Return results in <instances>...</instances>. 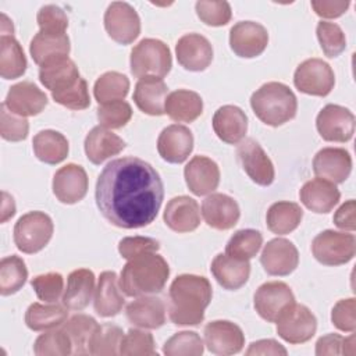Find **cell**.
<instances>
[{
  "label": "cell",
  "mask_w": 356,
  "mask_h": 356,
  "mask_svg": "<svg viewBox=\"0 0 356 356\" xmlns=\"http://www.w3.org/2000/svg\"><path fill=\"white\" fill-rule=\"evenodd\" d=\"M96 206L113 225L124 229L143 228L154 221L164 199L160 174L145 160L121 157L99 174Z\"/></svg>",
  "instance_id": "1"
},
{
  "label": "cell",
  "mask_w": 356,
  "mask_h": 356,
  "mask_svg": "<svg viewBox=\"0 0 356 356\" xmlns=\"http://www.w3.org/2000/svg\"><path fill=\"white\" fill-rule=\"evenodd\" d=\"M213 288L203 275L181 274L174 278L168 289V316L175 325H197L204 320V310L210 305Z\"/></svg>",
  "instance_id": "2"
},
{
  "label": "cell",
  "mask_w": 356,
  "mask_h": 356,
  "mask_svg": "<svg viewBox=\"0 0 356 356\" xmlns=\"http://www.w3.org/2000/svg\"><path fill=\"white\" fill-rule=\"evenodd\" d=\"M168 277V263L154 252L129 259L122 267L118 282L127 296L139 298L161 292Z\"/></svg>",
  "instance_id": "3"
},
{
  "label": "cell",
  "mask_w": 356,
  "mask_h": 356,
  "mask_svg": "<svg viewBox=\"0 0 356 356\" xmlns=\"http://www.w3.org/2000/svg\"><path fill=\"white\" fill-rule=\"evenodd\" d=\"M250 107L263 124L280 127L296 115L298 100L289 86L273 81L263 83L253 92L250 96Z\"/></svg>",
  "instance_id": "4"
},
{
  "label": "cell",
  "mask_w": 356,
  "mask_h": 356,
  "mask_svg": "<svg viewBox=\"0 0 356 356\" xmlns=\"http://www.w3.org/2000/svg\"><path fill=\"white\" fill-rule=\"evenodd\" d=\"M171 65V51L160 39H142L131 50L129 67L131 74L135 78L140 79L143 76H157L163 79L170 72Z\"/></svg>",
  "instance_id": "5"
},
{
  "label": "cell",
  "mask_w": 356,
  "mask_h": 356,
  "mask_svg": "<svg viewBox=\"0 0 356 356\" xmlns=\"http://www.w3.org/2000/svg\"><path fill=\"white\" fill-rule=\"evenodd\" d=\"M53 231L54 225L49 214L38 210L28 211L14 225V243L22 253L33 254L50 242Z\"/></svg>",
  "instance_id": "6"
},
{
  "label": "cell",
  "mask_w": 356,
  "mask_h": 356,
  "mask_svg": "<svg viewBox=\"0 0 356 356\" xmlns=\"http://www.w3.org/2000/svg\"><path fill=\"white\" fill-rule=\"evenodd\" d=\"M312 253L324 266L346 264L355 257L356 238L353 234L325 229L314 236Z\"/></svg>",
  "instance_id": "7"
},
{
  "label": "cell",
  "mask_w": 356,
  "mask_h": 356,
  "mask_svg": "<svg viewBox=\"0 0 356 356\" xmlns=\"http://www.w3.org/2000/svg\"><path fill=\"white\" fill-rule=\"evenodd\" d=\"M277 334L288 343L298 345L310 341L317 330V318L312 310L300 303H291L286 306L278 318Z\"/></svg>",
  "instance_id": "8"
},
{
  "label": "cell",
  "mask_w": 356,
  "mask_h": 356,
  "mask_svg": "<svg viewBox=\"0 0 356 356\" xmlns=\"http://www.w3.org/2000/svg\"><path fill=\"white\" fill-rule=\"evenodd\" d=\"M293 85L302 93L324 97L334 89L335 75L328 63L313 57L305 60L296 67Z\"/></svg>",
  "instance_id": "9"
},
{
  "label": "cell",
  "mask_w": 356,
  "mask_h": 356,
  "mask_svg": "<svg viewBox=\"0 0 356 356\" xmlns=\"http://www.w3.org/2000/svg\"><path fill=\"white\" fill-rule=\"evenodd\" d=\"M103 21L107 35L120 44H131L140 33V18L136 10L125 1H113Z\"/></svg>",
  "instance_id": "10"
},
{
  "label": "cell",
  "mask_w": 356,
  "mask_h": 356,
  "mask_svg": "<svg viewBox=\"0 0 356 356\" xmlns=\"http://www.w3.org/2000/svg\"><path fill=\"white\" fill-rule=\"evenodd\" d=\"M355 115L346 107L338 104L324 106L316 117V128L327 142L345 143L355 134Z\"/></svg>",
  "instance_id": "11"
},
{
  "label": "cell",
  "mask_w": 356,
  "mask_h": 356,
  "mask_svg": "<svg viewBox=\"0 0 356 356\" xmlns=\"http://www.w3.org/2000/svg\"><path fill=\"white\" fill-rule=\"evenodd\" d=\"M238 160L248 177L260 186H268L275 178L274 164L263 147L252 138L243 139L236 149Z\"/></svg>",
  "instance_id": "12"
},
{
  "label": "cell",
  "mask_w": 356,
  "mask_h": 356,
  "mask_svg": "<svg viewBox=\"0 0 356 356\" xmlns=\"http://www.w3.org/2000/svg\"><path fill=\"white\" fill-rule=\"evenodd\" d=\"M268 44L267 29L254 21H239L229 29V47L242 58L260 56Z\"/></svg>",
  "instance_id": "13"
},
{
  "label": "cell",
  "mask_w": 356,
  "mask_h": 356,
  "mask_svg": "<svg viewBox=\"0 0 356 356\" xmlns=\"http://www.w3.org/2000/svg\"><path fill=\"white\" fill-rule=\"evenodd\" d=\"M204 345L207 349L218 356H229L242 350L245 345V335L239 325L228 320H214L206 324Z\"/></svg>",
  "instance_id": "14"
},
{
  "label": "cell",
  "mask_w": 356,
  "mask_h": 356,
  "mask_svg": "<svg viewBox=\"0 0 356 356\" xmlns=\"http://www.w3.org/2000/svg\"><path fill=\"white\" fill-rule=\"evenodd\" d=\"M295 302L292 289L282 281H268L261 284L253 296L257 314L267 323H275L281 312Z\"/></svg>",
  "instance_id": "15"
},
{
  "label": "cell",
  "mask_w": 356,
  "mask_h": 356,
  "mask_svg": "<svg viewBox=\"0 0 356 356\" xmlns=\"http://www.w3.org/2000/svg\"><path fill=\"white\" fill-rule=\"evenodd\" d=\"M260 263L267 274L285 277L296 270L299 264V252L291 241L285 238H274L264 245Z\"/></svg>",
  "instance_id": "16"
},
{
  "label": "cell",
  "mask_w": 356,
  "mask_h": 356,
  "mask_svg": "<svg viewBox=\"0 0 356 356\" xmlns=\"http://www.w3.org/2000/svg\"><path fill=\"white\" fill-rule=\"evenodd\" d=\"M178 64L193 72L204 71L213 61V46L207 38L200 33H186L175 44Z\"/></svg>",
  "instance_id": "17"
},
{
  "label": "cell",
  "mask_w": 356,
  "mask_h": 356,
  "mask_svg": "<svg viewBox=\"0 0 356 356\" xmlns=\"http://www.w3.org/2000/svg\"><path fill=\"white\" fill-rule=\"evenodd\" d=\"M88 175L82 165L70 163L58 168L53 177V193L58 202L74 204L88 193Z\"/></svg>",
  "instance_id": "18"
},
{
  "label": "cell",
  "mask_w": 356,
  "mask_h": 356,
  "mask_svg": "<svg viewBox=\"0 0 356 356\" xmlns=\"http://www.w3.org/2000/svg\"><path fill=\"white\" fill-rule=\"evenodd\" d=\"M192 150L193 135L185 125H168L157 138V152L167 163L181 164L189 157Z\"/></svg>",
  "instance_id": "19"
},
{
  "label": "cell",
  "mask_w": 356,
  "mask_h": 356,
  "mask_svg": "<svg viewBox=\"0 0 356 356\" xmlns=\"http://www.w3.org/2000/svg\"><path fill=\"white\" fill-rule=\"evenodd\" d=\"M3 103L11 113L26 118L38 115L44 110L47 96L33 82L22 81L8 89Z\"/></svg>",
  "instance_id": "20"
},
{
  "label": "cell",
  "mask_w": 356,
  "mask_h": 356,
  "mask_svg": "<svg viewBox=\"0 0 356 356\" xmlns=\"http://www.w3.org/2000/svg\"><path fill=\"white\" fill-rule=\"evenodd\" d=\"M184 178L193 195L204 196L217 189L220 184V168L210 157L195 156L185 165Z\"/></svg>",
  "instance_id": "21"
},
{
  "label": "cell",
  "mask_w": 356,
  "mask_h": 356,
  "mask_svg": "<svg viewBox=\"0 0 356 356\" xmlns=\"http://www.w3.org/2000/svg\"><path fill=\"white\" fill-rule=\"evenodd\" d=\"M313 171L318 178L342 184L352 171V157L342 147H323L313 159Z\"/></svg>",
  "instance_id": "22"
},
{
  "label": "cell",
  "mask_w": 356,
  "mask_h": 356,
  "mask_svg": "<svg viewBox=\"0 0 356 356\" xmlns=\"http://www.w3.org/2000/svg\"><path fill=\"white\" fill-rule=\"evenodd\" d=\"M202 216L209 227L225 231L236 225L241 210L234 197L225 193H211L202 203Z\"/></svg>",
  "instance_id": "23"
},
{
  "label": "cell",
  "mask_w": 356,
  "mask_h": 356,
  "mask_svg": "<svg viewBox=\"0 0 356 356\" xmlns=\"http://www.w3.org/2000/svg\"><path fill=\"white\" fill-rule=\"evenodd\" d=\"M163 220L174 232H192L200 224L199 204L189 196H175L168 200L163 213Z\"/></svg>",
  "instance_id": "24"
},
{
  "label": "cell",
  "mask_w": 356,
  "mask_h": 356,
  "mask_svg": "<svg viewBox=\"0 0 356 356\" xmlns=\"http://www.w3.org/2000/svg\"><path fill=\"white\" fill-rule=\"evenodd\" d=\"M211 125L218 139L228 145H236L248 132V117L241 107L225 104L217 108Z\"/></svg>",
  "instance_id": "25"
},
{
  "label": "cell",
  "mask_w": 356,
  "mask_h": 356,
  "mask_svg": "<svg viewBox=\"0 0 356 356\" xmlns=\"http://www.w3.org/2000/svg\"><path fill=\"white\" fill-rule=\"evenodd\" d=\"M299 199L313 213L325 214L338 204L341 192L335 184L323 178H313L303 184L299 191Z\"/></svg>",
  "instance_id": "26"
},
{
  "label": "cell",
  "mask_w": 356,
  "mask_h": 356,
  "mask_svg": "<svg viewBox=\"0 0 356 356\" xmlns=\"http://www.w3.org/2000/svg\"><path fill=\"white\" fill-rule=\"evenodd\" d=\"M83 149L88 160L99 165L107 159L121 153L125 149V142L107 128L97 125L86 135Z\"/></svg>",
  "instance_id": "27"
},
{
  "label": "cell",
  "mask_w": 356,
  "mask_h": 356,
  "mask_svg": "<svg viewBox=\"0 0 356 356\" xmlns=\"http://www.w3.org/2000/svg\"><path fill=\"white\" fill-rule=\"evenodd\" d=\"M211 274L216 281L228 291H236L242 288L250 275L249 260H239L228 256L227 253H218L211 261Z\"/></svg>",
  "instance_id": "28"
},
{
  "label": "cell",
  "mask_w": 356,
  "mask_h": 356,
  "mask_svg": "<svg viewBox=\"0 0 356 356\" xmlns=\"http://www.w3.org/2000/svg\"><path fill=\"white\" fill-rule=\"evenodd\" d=\"M125 303L121 293L118 277L114 271H103L95 289L93 307L100 317L117 316Z\"/></svg>",
  "instance_id": "29"
},
{
  "label": "cell",
  "mask_w": 356,
  "mask_h": 356,
  "mask_svg": "<svg viewBox=\"0 0 356 356\" xmlns=\"http://www.w3.org/2000/svg\"><path fill=\"white\" fill-rule=\"evenodd\" d=\"M168 88L161 78L143 76L134 90V102L136 107L147 115H163Z\"/></svg>",
  "instance_id": "30"
},
{
  "label": "cell",
  "mask_w": 356,
  "mask_h": 356,
  "mask_svg": "<svg viewBox=\"0 0 356 356\" xmlns=\"http://www.w3.org/2000/svg\"><path fill=\"white\" fill-rule=\"evenodd\" d=\"M125 314L131 324L140 328L156 330L165 323V306L156 296H139L127 306Z\"/></svg>",
  "instance_id": "31"
},
{
  "label": "cell",
  "mask_w": 356,
  "mask_h": 356,
  "mask_svg": "<svg viewBox=\"0 0 356 356\" xmlns=\"http://www.w3.org/2000/svg\"><path fill=\"white\" fill-rule=\"evenodd\" d=\"M95 274L88 268H76L67 278V288L63 293V305L70 310L85 309L95 293Z\"/></svg>",
  "instance_id": "32"
},
{
  "label": "cell",
  "mask_w": 356,
  "mask_h": 356,
  "mask_svg": "<svg viewBox=\"0 0 356 356\" xmlns=\"http://www.w3.org/2000/svg\"><path fill=\"white\" fill-rule=\"evenodd\" d=\"M81 78L76 64L68 57L50 60L40 65L39 81L50 92L63 90Z\"/></svg>",
  "instance_id": "33"
},
{
  "label": "cell",
  "mask_w": 356,
  "mask_h": 356,
  "mask_svg": "<svg viewBox=\"0 0 356 356\" xmlns=\"http://www.w3.org/2000/svg\"><path fill=\"white\" fill-rule=\"evenodd\" d=\"M164 113L177 122H192L203 113V100L199 93L188 89L171 92L164 104Z\"/></svg>",
  "instance_id": "34"
},
{
  "label": "cell",
  "mask_w": 356,
  "mask_h": 356,
  "mask_svg": "<svg viewBox=\"0 0 356 356\" xmlns=\"http://www.w3.org/2000/svg\"><path fill=\"white\" fill-rule=\"evenodd\" d=\"M70 50L71 44L67 33H47L39 31L29 43L31 57L38 65L54 58L68 57Z\"/></svg>",
  "instance_id": "35"
},
{
  "label": "cell",
  "mask_w": 356,
  "mask_h": 356,
  "mask_svg": "<svg viewBox=\"0 0 356 356\" xmlns=\"http://www.w3.org/2000/svg\"><path fill=\"white\" fill-rule=\"evenodd\" d=\"M33 153L38 160L46 164H58L68 156L70 146L67 138L54 129H43L33 136Z\"/></svg>",
  "instance_id": "36"
},
{
  "label": "cell",
  "mask_w": 356,
  "mask_h": 356,
  "mask_svg": "<svg viewBox=\"0 0 356 356\" xmlns=\"http://www.w3.org/2000/svg\"><path fill=\"white\" fill-rule=\"evenodd\" d=\"M68 307L56 302L31 303L25 312V324L32 331H44L56 328L65 323Z\"/></svg>",
  "instance_id": "37"
},
{
  "label": "cell",
  "mask_w": 356,
  "mask_h": 356,
  "mask_svg": "<svg viewBox=\"0 0 356 356\" xmlns=\"http://www.w3.org/2000/svg\"><path fill=\"white\" fill-rule=\"evenodd\" d=\"M303 218L302 207L295 202H275L266 214L267 228L277 235H286L295 231Z\"/></svg>",
  "instance_id": "38"
},
{
  "label": "cell",
  "mask_w": 356,
  "mask_h": 356,
  "mask_svg": "<svg viewBox=\"0 0 356 356\" xmlns=\"http://www.w3.org/2000/svg\"><path fill=\"white\" fill-rule=\"evenodd\" d=\"M26 57L14 35L0 38V75L3 79H17L26 71Z\"/></svg>",
  "instance_id": "39"
},
{
  "label": "cell",
  "mask_w": 356,
  "mask_h": 356,
  "mask_svg": "<svg viewBox=\"0 0 356 356\" xmlns=\"http://www.w3.org/2000/svg\"><path fill=\"white\" fill-rule=\"evenodd\" d=\"M99 328V323L88 314H74L63 324V330L71 339L72 353L75 355H88L89 343L92 337Z\"/></svg>",
  "instance_id": "40"
},
{
  "label": "cell",
  "mask_w": 356,
  "mask_h": 356,
  "mask_svg": "<svg viewBox=\"0 0 356 356\" xmlns=\"http://www.w3.org/2000/svg\"><path fill=\"white\" fill-rule=\"evenodd\" d=\"M129 92V79L117 71L102 74L93 86V95L99 104L124 100Z\"/></svg>",
  "instance_id": "41"
},
{
  "label": "cell",
  "mask_w": 356,
  "mask_h": 356,
  "mask_svg": "<svg viewBox=\"0 0 356 356\" xmlns=\"http://www.w3.org/2000/svg\"><path fill=\"white\" fill-rule=\"evenodd\" d=\"M28 278L25 261L15 254L6 256L0 261V293L3 296L18 292Z\"/></svg>",
  "instance_id": "42"
},
{
  "label": "cell",
  "mask_w": 356,
  "mask_h": 356,
  "mask_svg": "<svg viewBox=\"0 0 356 356\" xmlns=\"http://www.w3.org/2000/svg\"><path fill=\"white\" fill-rule=\"evenodd\" d=\"M263 245V235L257 229L236 231L225 245V253L239 260L253 259Z\"/></svg>",
  "instance_id": "43"
},
{
  "label": "cell",
  "mask_w": 356,
  "mask_h": 356,
  "mask_svg": "<svg viewBox=\"0 0 356 356\" xmlns=\"http://www.w3.org/2000/svg\"><path fill=\"white\" fill-rule=\"evenodd\" d=\"M124 332L114 324L99 325L97 331L90 339L89 355L93 356H114L120 355V343Z\"/></svg>",
  "instance_id": "44"
},
{
  "label": "cell",
  "mask_w": 356,
  "mask_h": 356,
  "mask_svg": "<svg viewBox=\"0 0 356 356\" xmlns=\"http://www.w3.org/2000/svg\"><path fill=\"white\" fill-rule=\"evenodd\" d=\"M203 350V339L195 331H179L168 338L163 346L165 356H200Z\"/></svg>",
  "instance_id": "45"
},
{
  "label": "cell",
  "mask_w": 356,
  "mask_h": 356,
  "mask_svg": "<svg viewBox=\"0 0 356 356\" xmlns=\"http://www.w3.org/2000/svg\"><path fill=\"white\" fill-rule=\"evenodd\" d=\"M33 353L36 356H67L72 353V343L64 330H51L36 338Z\"/></svg>",
  "instance_id": "46"
},
{
  "label": "cell",
  "mask_w": 356,
  "mask_h": 356,
  "mask_svg": "<svg viewBox=\"0 0 356 356\" xmlns=\"http://www.w3.org/2000/svg\"><path fill=\"white\" fill-rule=\"evenodd\" d=\"M316 35L323 53L328 58L338 57L346 47L345 33L335 22L320 21L316 26Z\"/></svg>",
  "instance_id": "47"
},
{
  "label": "cell",
  "mask_w": 356,
  "mask_h": 356,
  "mask_svg": "<svg viewBox=\"0 0 356 356\" xmlns=\"http://www.w3.org/2000/svg\"><path fill=\"white\" fill-rule=\"evenodd\" d=\"M120 355L124 356H157L154 338L150 332L131 328L120 343Z\"/></svg>",
  "instance_id": "48"
},
{
  "label": "cell",
  "mask_w": 356,
  "mask_h": 356,
  "mask_svg": "<svg viewBox=\"0 0 356 356\" xmlns=\"http://www.w3.org/2000/svg\"><path fill=\"white\" fill-rule=\"evenodd\" d=\"M96 115L102 127L107 129H118L125 127L132 118V107L124 100L99 104Z\"/></svg>",
  "instance_id": "49"
},
{
  "label": "cell",
  "mask_w": 356,
  "mask_h": 356,
  "mask_svg": "<svg viewBox=\"0 0 356 356\" xmlns=\"http://www.w3.org/2000/svg\"><path fill=\"white\" fill-rule=\"evenodd\" d=\"M195 10L199 19L209 26H224L232 17L231 6L224 0H199L195 4Z\"/></svg>",
  "instance_id": "50"
},
{
  "label": "cell",
  "mask_w": 356,
  "mask_h": 356,
  "mask_svg": "<svg viewBox=\"0 0 356 356\" xmlns=\"http://www.w3.org/2000/svg\"><path fill=\"white\" fill-rule=\"evenodd\" d=\"M51 97L56 103L70 110H85L90 104L88 83L83 78H79L75 83L63 90L51 92Z\"/></svg>",
  "instance_id": "51"
},
{
  "label": "cell",
  "mask_w": 356,
  "mask_h": 356,
  "mask_svg": "<svg viewBox=\"0 0 356 356\" xmlns=\"http://www.w3.org/2000/svg\"><path fill=\"white\" fill-rule=\"evenodd\" d=\"M29 122L25 117L11 113L4 103L0 106V135L4 140L19 142L26 139Z\"/></svg>",
  "instance_id": "52"
},
{
  "label": "cell",
  "mask_w": 356,
  "mask_h": 356,
  "mask_svg": "<svg viewBox=\"0 0 356 356\" xmlns=\"http://www.w3.org/2000/svg\"><path fill=\"white\" fill-rule=\"evenodd\" d=\"M31 285L40 300L51 303L63 295L64 278L60 273H46L32 278Z\"/></svg>",
  "instance_id": "53"
},
{
  "label": "cell",
  "mask_w": 356,
  "mask_h": 356,
  "mask_svg": "<svg viewBox=\"0 0 356 356\" xmlns=\"http://www.w3.org/2000/svg\"><path fill=\"white\" fill-rule=\"evenodd\" d=\"M36 22L42 32L65 33L68 28V17L64 10L56 4L42 6L36 15Z\"/></svg>",
  "instance_id": "54"
},
{
  "label": "cell",
  "mask_w": 356,
  "mask_h": 356,
  "mask_svg": "<svg viewBox=\"0 0 356 356\" xmlns=\"http://www.w3.org/2000/svg\"><path fill=\"white\" fill-rule=\"evenodd\" d=\"M331 321L338 330L353 332L356 330V299L338 300L331 310Z\"/></svg>",
  "instance_id": "55"
},
{
  "label": "cell",
  "mask_w": 356,
  "mask_h": 356,
  "mask_svg": "<svg viewBox=\"0 0 356 356\" xmlns=\"http://www.w3.org/2000/svg\"><path fill=\"white\" fill-rule=\"evenodd\" d=\"M159 249V241L149 236H127L118 242V252L127 260L145 253H154Z\"/></svg>",
  "instance_id": "56"
},
{
  "label": "cell",
  "mask_w": 356,
  "mask_h": 356,
  "mask_svg": "<svg viewBox=\"0 0 356 356\" xmlns=\"http://www.w3.org/2000/svg\"><path fill=\"white\" fill-rule=\"evenodd\" d=\"M314 13L321 18H338L346 13L350 3L345 1H334V0H313L310 3Z\"/></svg>",
  "instance_id": "57"
},
{
  "label": "cell",
  "mask_w": 356,
  "mask_h": 356,
  "mask_svg": "<svg viewBox=\"0 0 356 356\" xmlns=\"http://www.w3.org/2000/svg\"><path fill=\"white\" fill-rule=\"evenodd\" d=\"M355 211H356V202L353 199H349L348 202L341 204L339 209L335 211L332 217L334 224L343 231L353 232L356 229Z\"/></svg>",
  "instance_id": "58"
},
{
  "label": "cell",
  "mask_w": 356,
  "mask_h": 356,
  "mask_svg": "<svg viewBox=\"0 0 356 356\" xmlns=\"http://www.w3.org/2000/svg\"><path fill=\"white\" fill-rule=\"evenodd\" d=\"M343 353V337L339 334H327L320 337L316 342V355H342Z\"/></svg>",
  "instance_id": "59"
},
{
  "label": "cell",
  "mask_w": 356,
  "mask_h": 356,
  "mask_svg": "<svg viewBox=\"0 0 356 356\" xmlns=\"http://www.w3.org/2000/svg\"><path fill=\"white\" fill-rule=\"evenodd\" d=\"M248 356L252 355H282L285 356L288 350L275 339H259L249 345L245 352Z\"/></svg>",
  "instance_id": "60"
},
{
  "label": "cell",
  "mask_w": 356,
  "mask_h": 356,
  "mask_svg": "<svg viewBox=\"0 0 356 356\" xmlns=\"http://www.w3.org/2000/svg\"><path fill=\"white\" fill-rule=\"evenodd\" d=\"M1 196H3V202H1L0 222H6L8 218H11L15 214V202H14V197L6 191L1 192Z\"/></svg>",
  "instance_id": "61"
},
{
  "label": "cell",
  "mask_w": 356,
  "mask_h": 356,
  "mask_svg": "<svg viewBox=\"0 0 356 356\" xmlns=\"http://www.w3.org/2000/svg\"><path fill=\"white\" fill-rule=\"evenodd\" d=\"M1 35H14L13 22L6 14H1Z\"/></svg>",
  "instance_id": "62"
},
{
  "label": "cell",
  "mask_w": 356,
  "mask_h": 356,
  "mask_svg": "<svg viewBox=\"0 0 356 356\" xmlns=\"http://www.w3.org/2000/svg\"><path fill=\"white\" fill-rule=\"evenodd\" d=\"M355 353V335L352 334L348 338H343V353L342 355H353Z\"/></svg>",
  "instance_id": "63"
}]
</instances>
